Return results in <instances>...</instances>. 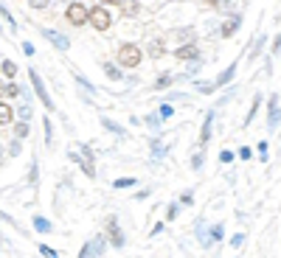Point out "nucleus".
<instances>
[{
    "label": "nucleus",
    "instance_id": "nucleus-13",
    "mask_svg": "<svg viewBox=\"0 0 281 258\" xmlns=\"http://www.w3.org/2000/svg\"><path fill=\"white\" fill-rule=\"evenodd\" d=\"M146 54L152 56V59H160V56H166V42H163L160 37H155L152 42L146 45Z\"/></svg>",
    "mask_w": 281,
    "mask_h": 258
},
{
    "label": "nucleus",
    "instance_id": "nucleus-4",
    "mask_svg": "<svg viewBox=\"0 0 281 258\" xmlns=\"http://www.w3.org/2000/svg\"><path fill=\"white\" fill-rule=\"evenodd\" d=\"M267 110H270V115H267V129L270 132H276L279 129V123H281V96H270L267 99Z\"/></svg>",
    "mask_w": 281,
    "mask_h": 258
},
{
    "label": "nucleus",
    "instance_id": "nucleus-7",
    "mask_svg": "<svg viewBox=\"0 0 281 258\" xmlns=\"http://www.w3.org/2000/svg\"><path fill=\"white\" fill-rule=\"evenodd\" d=\"M236 70H239V59H234L231 65L225 67L222 73L216 76V81H214V90H219V87H228L231 81H234V76H236Z\"/></svg>",
    "mask_w": 281,
    "mask_h": 258
},
{
    "label": "nucleus",
    "instance_id": "nucleus-40",
    "mask_svg": "<svg viewBox=\"0 0 281 258\" xmlns=\"http://www.w3.org/2000/svg\"><path fill=\"white\" fill-rule=\"evenodd\" d=\"M79 166H82V171H85V174H87L90 179L96 177V166H90V163H85V160H82V163H79Z\"/></svg>",
    "mask_w": 281,
    "mask_h": 258
},
{
    "label": "nucleus",
    "instance_id": "nucleus-27",
    "mask_svg": "<svg viewBox=\"0 0 281 258\" xmlns=\"http://www.w3.org/2000/svg\"><path fill=\"white\" fill-rule=\"evenodd\" d=\"M0 67H3V73H6V76H9V79H14V76H17V65H14L11 59H6V62H3V65H0Z\"/></svg>",
    "mask_w": 281,
    "mask_h": 258
},
{
    "label": "nucleus",
    "instance_id": "nucleus-1",
    "mask_svg": "<svg viewBox=\"0 0 281 258\" xmlns=\"http://www.w3.org/2000/svg\"><path fill=\"white\" fill-rule=\"evenodd\" d=\"M87 20H90V25L96 28V31H107L112 25V14H110V9L107 6H93V9H87Z\"/></svg>",
    "mask_w": 281,
    "mask_h": 258
},
{
    "label": "nucleus",
    "instance_id": "nucleus-51",
    "mask_svg": "<svg viewBox=\"0 0 281 258\" xmlns=\"http://www.w3.org/2000/svg\"><path fill=\"white\" fill-rule=\"evenodd\" d=\"M6 99V84H3V81H0V101Z\"/></svg>",
    "mask_w": 281,
    "mask_h": 258
},
{
    "label": "nucleus",
    "instance_id": "nucleus-30",
    "mask_svg": "<svg viewBox=\"0 0 281 258\" xmlns=\"http://www.w3.org/2000/svg\"><path fill=\"white\" fill-rule=\"evenodd\" d=\"M202 163H205V152H202V149H200L197 155L191 157V168H202Z\"/></svg>",
    "mask_w": 281,
    "mask_h": 258
},
{
    "label": "nucleus",
    "instance_id": "nucleus-52",
    "mask_svg": "<svg viewBox=\"0 0 281 258\" xmlns=\"http://www.w3.org/2000/svg\"><path fill=\"white\" fill-rule=\"evenodd\" d=\"M0 155H3V149H0Z\"/></svg>",
    "mask_w": 281,
    "mask_h": 258
},
{
    "label": "nucleus",
    "instance_id": "nucleus-3",
    "mask_svg": "<svg viewBox=\"0 0 281 258\" xmlns=\"http://www.w3.org/2000/svg\"><path fill=\"white\" fill-rule=\"evenodd\" d=\"M28 79H31V84H34V93H37V99L45 104V110L48 112H54L56 110V104L51 101V96H48V90H45V84H43V76L34 70V67H28Z\"/></svg>",
    "mask_w": 281,
    "mask_h": 258
},
{
    "label": "nucleus",
    "instance_id": "nucleus-25",
    "mask_svg": "<svg viewBox=\"0 0 281 258\" xmlns=\"http://www.w3.org/2000/svg\"><path fill=\"white\" fill-rule=\"evenodd\" d=\"M222 233H225V227H222V224H214V227H211V233H208V238H211L214 244H216V241H222Z\"/></svg>",
    "mask_w": 281,
    "mask_h": 258
},
{
    "label": "nucleus",
    "instance_id": "nucleus-20",
    "mask_svg": "<svg viewBox=\"0 0 281 258\" xmlns=\"http://www.w3.org/2000/svg\"><path fill=\"white\" fill-rule=\"evenodd\" d=\"M101 70H104L110 79H115V81H118V79H124V73H121L115 65H112V62H104V65H101Z\"/></svg>",
    "mask_w": 281,
    "mask_h": 258
},
{
    "label": "nucleus",
    "instance_id": "nucleus-36",
    "mask_svg": "<svg viewBox=\"0 0 281 258\" xmlns=\"http://www.w3.org/2000/svg\"><path fill=\"white\" fill-rule=\"evenodd\" d=\"M48 6H51V3H48V0H31V3H28V9H37V11H43V9H48Z\"/></svg>",
    "mask_w": 281,
    "mask_h": 258
},
{
    "label": "nucleus",
    "instance_id": "nucleus-41",
    "mask_svg": "<svg viewBox=\"0 0 281 258\" xmlns=\"http://www.w3.org/2000/svg\"><path fill=\"white\" fill-rule=\"evenodd\" d=\"M76 81H79V84H82V87H85V90H87V93H96V87H93V84H90L87 79L82 76V73H79V76H76Z\"/></svg>",
    "mask_w": 281,
    "mask_h": 258
},
{
    "label": "nucleus",
    "instance_id": "nucleus-43",
    "mask_svg": "<svg viewBox=\"0 0 281 258\" xmlns=\"http://www.w3.org/2000/svg\"><path fill=\"white\" fill-rule=\"evenodd\" d=\"M259 157H261V163H267V140L259 143Z\"/></svg>",
    "mask_w": 281,
    "mask_h": 258
},
{
    "label": "nucleus",
    "instance_id": "nucleus-48",
    "mask_svg": "<svg viewBox=\"0 0 281 258\" xmlns=\"http://www.w3.org/2000/svg\"><path fill=\"white\" fill-rule=\"evenodd\" d=\"M22 54H25V56H34V45H31V42H22Z\"/></svg>",
    "mask_w": 281,
    "mask_h": 258
},
{
    "label": "nucleus",
    "instance_id": "nucleus-31",
    "mask_svg": "<svg viewBox=\"0 0 281 258\" xmlns=\"http://www.w3.org/2000/svg\"><path fill=\"white\" fill-rule=\"evenodd\" d=\"M177 211H180L177 202H172V205L166 208V219H169V222H174V219H177Z\"/></svg>",
    "mask_w": 281,
    "mask_h": 258
},
{
    "label": "nucleus",
    "instance_id": "nucleus-17",
    "mask_svg": "<svg viewBox=\"0 0 281 258\" xmlns=\"http://www.w3.org/2000/svg\"><path fill=\"white\" fill-rule=\"evenodd\" d=\"M101 126H104V129H110L112 135H118V138H124V135H127V132H124V126H118V123L110 121V118H101Z\"/></svg>",
    "mask_w": 281,
    "mask_h": 258
},
{
    "label": "nucleus",
    "instance_id": "nucleus-42",
    "mask_svg": "<svg viewBox=\"0 0 281 258\" xmlns=\"http://www.w3.org/2000/svg\"><path fill=\"white\" fill-rule=\"evenodd\" d=\"M242 244H245V236H242V233H236L234 238H231V247H234V250H239Z\"/></svg>",
    "mask_w": 281,
    "mask_h": 258
},
{
    "label": "nucleus",
    "instance_id": "nucleus-2",
    "mask_svg": "<svg viewBox=\"0 0 281 258\" xmlns=\"http://www.w3.org/2000/svg\"><path fill=\"white\" fill-rule=\"evenodd\" d=\"M141 59H144V51H141L138 45L124 42L121 48H118V62H121L124 67H138L141 65Z\"/></svg>",
    "mask_w": 281,
    "mask_h": 258
},
{
    "label": "nucleus",
    "instance_id": "nucleus-6",
    "mask_svg": "<svg viewBox=\"0 0 281 258\" xmlns=\"http://www.w3.org/2000/svg\"><path fill=\"white\" fill-rule=\"evenodd\" d=\"M40 34H43V37H45V40H48L51 45H56L59 51H67V48H70V40H67L65 34L54 31V28H40Z\"/></svg>",
    "mask_w": 281,
    "mask_h": 258
},
{
    "label": "nucleus",
    "instance_id": "nucleus-24",
    "mask_svg": "<svg viewBox=\"0 0 281 258\" xmlns=\"http://www.w3.org/2000/svg\"><path fill=\"white\" fill-rule=\"evenodd\" d=\"M121 11L132 17V14H138V11H141V3H135V0H127V3H121Z\"/></svg>",
    "mask_w": 281,
    "mask_h": 258
},
{
    "label": "nucleus",
    "instance_id": "nucleus-23",
    "mask_svg": "<svg viewBox=\"0 0 281 258\" xmlns=\"http://www.w3.org/2000/svg\"><path fill=\"white\" fill-rule=\"evenodd\" d=\"M0 17H3V20H6V22H9V25H11V34L17 31V20H14V17H11V11L6 9V6H3V3H0Z\"/></svg>",
    "mask_w": 281,
    "mask_h": 258
},
{
    "label": "nucleus",
    "instance_id": "nucleus-35",
    "mask_svg": "<svg viewBox=\"0 0 281 258\" xmlns=\"http://www.w3.org/2000/svg\"><path fill=\"white\" fill-rule=\"evenodd\" d=\"M40 253H43L45 258H59V253H56L54 247H48V244H40Z\"/></svg>",
    "mask_w": 281,
    "mask_h": 258
},
{
    "label": "nucleus",
    "instance_id": "nucleus-38",
    "mask_svg": "<svg viewBox=\"0 0 281 258\" xmlns=\"http://www.w3.org/2000/svg\"><path fill=\"white\" fill-rule=\"evenodd\" d=\"M219 163H225V166H228V163H234V152H231V149L219 152Z\"/></svg>",
    "mask_w": 281,
    "mask_h": 258
},
{
    "label": "nucleus",
    "instance_id": "nucleus-39",
    "mask_svg": "<svg viewBox=\"0 0 281 258\" xmlns=\"http://www.w3.org/2000/svg\"><path fill=\"white\" fill-rule=\"evenodd\" d=\"M157 115H160V118H172V115H174V110H172L169 104H160V110H157Z\"/></svg>",
    "mask_w": 281,
    "mask_h": 258
},
{
    "label": "nucleus",
    "instance_id": "nucleus-29",
    "mask_svg": "<svg viewBox=\"0 0 281 258\" xmlns=\"http://www.w3.org/2000/svg\"><path fill=\"white\" fill-rule=\"evenodd\" d=\"M149 146H152V155H155V157H163V155H166V146L160 143V140H152Z\"/></svg>",
    "mask_w": 281,
    "mask_h": 258
},
{
    "label": "nucleus",
    "instance_id": "nucleus-32",
    "mask_svg": "<svg viewBox=\"0 0 281 258\" xmlns=\"http://www.w3.org/2000/svg\"><path fill=\"white\" fill-rule=\"evenodd\" d=\"M146 126H149V129H157V126H160V115H157V112L146 115Z\"/></svg>",
    "mask_w": 281,
    "mask_h": 258
},
{
    "label": "nucleus",
    "instance_id": "nucleus-16",
    "mask_svg": "<svg viewBox=\"0 0 281 258\" xmlns=\"http://www.w3.org/2000/svg\"><path fill=\"white\" fill-rule=\"evenodd\" d=\"M174 81H177V79L172 76V73H160V76L155 79V87H157V90H166V87H172Z\"/></svg>",
    "mask_w": 281,
    "mask_h": 258
},
{
    "label": "nucleus",
    "instance_id": "nucleus-50",
    "mask_svg": "<svg viewBox=\"0 0 281 258\" xmlns=\"http://www.w3.org/2000/svg\"><path fill=\"white\" fill-rule=\"evenodd\" d=\"M20 155V140H11V157Z\"/></svg>",
    "mask_w": 281,
    "mask_h": 258
},
{
    "label": "nucleus",
    "instance_id": "nucleus-37",
    "mask_svg": "<svg viewBox=\"0 0 281 258\" xmlns=\"http://www.w3.org/2000/svg\"><path fill=\"white\" fill-rule=\"evenodd\" d=\"M17 115H20V118H22V121H25V123H28V118H31V104H22V107H20V110H17Z\"/></svg>",
    "mask_w": 281,
    "mask_h": 258
},
{
    "label": "nucleus",
    "instance_id": "nucleus-45",
    "mask_svg": "<svg viewBox=\"0 0 281 258\" xmlns=\"http://www.w3.org/2000/svg\"><path fill=\"white\" fill-rule=\"evenodd\" d=\"M6 96H9V99L20 96V87H17V84H6Z\"/></svg>",
    "mask_w": 281,
    "mask_h": 258
},
{
    "label": "nucleus",
    "instance_id": "nucleus-5",
    "mask_svg": "<svg viewBox=\"0 0 281 258\" xmlns=\"http://www.w3.org/2000/svg\"><path fill=\"white\" fill-rule=\"evenodd\" d=\"M65 17L70 25H85V22H87V6H85V3H70L65 11Z\"/></svg>",
    "mask_w": 281,
    "mask_h": 258
},
{
    "label": "nucleus",
    "instance_id": "nucleus-12",
    "mask_svg": "<svg viewBox=\"0 0 281 258\" xmlns=\"http://www.w3.org/2000/svg\"><path fill=\"white\" fill-rule=\"evenodd\" d=\"M174 56H177V59H183V62H197L200 51H197V45H180L177 51H174Z\"/></svg>",
    "mask_w": 281,
    "mask_h": 258
},
{
    "label": "nucleus",
    "instance_id": "nucleus-8",
    "mask_svg": "<svg viewBox=\"0 0 281 258\" xmlns=\"http://www.w3.org/2000/svg\"><path fill=\"white\" fill-rule=\"evenodd\" d=\"M107 233H110L112 247H115V250H124V233H121V227H118V219H115V216L107 219Z\"/></svg>",
    "mask_w": 281,
    "mask_h": 258
},
{
    "label": "nucleus",
    "instance_id": "nucleus-26",
    "mask_svg": "<svg viewBox=\"0 0 281 258\" xmlns=\"http://www.w3.org/2000/svg\"><path fill=\"white\" fill-rule=\"evenodd\" d=\"M31 132V126H28V123L25 121H20V123H14V135H17V140H20V138H25V135Z\"/></svg>",
    "mask_w": 281,
    "mask_h": 258
},
{
    "label": "nucleus",
    "instance_id": "nucleus-19",
    "mask_svg": "<svg viewBox=\"0 0 281 258\" xmlns=\"http://www.w3.org/2000/svg\"><path fill=\"white\" fill-rule=\"evenodd\" d=\"M11 118H14V110L6 101H0V123H11Z\"/></svg>",
    "mask_w": 281,
    "mask_h": 258
},
{
    "label": "nucleus",
    "instance_id": "nucleus-21",
    "mask_svg": "<svg viewBox=\"0 0 281 258\" xmlns=\"http://www.w3.org/2000/svg\"><path fill=\"white\" fill-rule=\"evenodd\" d=\"M43 129H45V143L51 146L54 143V123H51V118H43Z\"/></svg>",
    "mask_w": 281,
    "mask_h": 258
},
{
    "label": "nucleus",
    "instance_id": "nucleus-44",
    "mask_svg": "<svg viewBox=\"0 0 281 258\" xmlns=\"http://www.w3.org/2000/svg\"><path fill=\"white\" fill-rule=\"evenodd\" d=\"M194 87L200 93H214V84H205V81H194Z\"/></svg>",
    "mask_w": 281,
    "mask_h": 258
},
{
    "label": "nucleus",
    "instance_id": "nucleus-22",
    "mask_svg": "<svg viewBox=\"0 0 281 258\" xmlns=\"http://www.w3.org/2000/svg\"><path fill=\"white\" fill-rule=\"evenodd\" d=\"M132 185H138V179L135 177H118L115 182H112V188H132Z\"/></svg>",
    "mask_w": 281,
    "mask_h": 258
},
{
    "label": "nucleus",
    "instance_id": "nucleus-9",
    "mask_svg": "<svg viewBox=\"0 0 281 258\" xmlns=\"http://www.w3.org/2000/svg\"><path fill=\"white\" fill-rule=\"evenodd\" d=\"M239 25H242V17H239V14L228 17V20L219 25V37H234V34L239 31Z\"/></svg>",
    "mask_w": 281,
    "mask_h": 258
},
{
    "label": "nucleus",
    "instance_id": "nucleus-47",
    "mask_svg": "<svg viewBox=\"0 0 281 258\" xmlns=\"http://www.w3.org/2000/svg\"><path fill=\"white\" fill-rule=\"evenodd\" d=\"M239 157H242V160H250V157H253V152H250L247 146H242V149H239Z\"/></svg>",
    "mask_w": 281,
    "mask_h": 258
},
{
    "label": "nucleus",
    "instance_id": "nucleus-14",
    "mask_svg": "<svg viewBox=\"0 0 281 258\" xmlns=\"http://www.w3.org/2000/svg\"><path fill=\"white\" fill-rule=\"evenodd\" d=\"M31 222H34V230H37V233H43V236L54 230V224L48 222L45 216H37V213H34V219H31Z\"/></svg>",
    "mask_w": 281,
    "mask_h": 258
},
{
    "label": "nucleus",
    "instance_id": "nucleus-15",
    "mask_svg": "<svg viewBox=\"0 0 281 258\" xmlns=\"http://www.w3.org/2000/svg\"><path fill=\"white\" fill-rule=\"evenodd\" d=\"M197 241H200L202 247H211V238H208V230H205V222H202V219H197Z\"/></svg>",
    "mask_w": 281,
    "mask_h": 258
},
{
    "label": "nucleus",
    "instance_id": "nucleus-18",
    "mask_svg": "<svg viewBox=\"0 0 281 258\" xmlns=\"http://www.w3.org/2000/svg\"><path fill=\"white\" fill-rule=\"evenodd\" d=\"M259 104H261V96H256V99H253V104H250V110H247V115H245V123H242V126H247V123H253V118H256V112H259Z\"/></svg>",
    "mask_w": 281,
    "mask_h": 258
},
{
    "label": "nucleus",
    "instance_id": "nucleus-11",
    "mask_svg": "<svg viewBox=\"0 0 281 258\" xmlns=\"http://www.w3.org/2000/svg\"><path fill=\"white\" fill-rule=\"evenodd\" d=\"M211 132H214V110L205 112V121H202V129H200V143L205 146L211 140Z\"/></svg>",
    "mask_w": 281,
    "mask_h": 258
},
{
    "label": "nucleus",
    "instance_id": "nucleus-34",
    "mask_svg": "<svg viewBox=\"0 0 281 258\" xmlns=\"http://www.w3.org/2000/svg\"><path fill=\"white\" fill-rule=\"evenodd\" d=\"M37 179H40V171H37V160H31V171H28V182L37 185Z\"/></svg>",
    "mask_w": 281,
    "mask_h": 258
},
{
    "label": "nucleus",
    "instance_id": "nucleus-33",
    "mask_svg": "<svg viewBox=\"0 0 281 258\" xmlns=\"http://www.w3.org/2000/svg\"><path fill=\"white\" fill-rule=\"evenodd\" d=\"M79 152H82V157H85V163H90V166H93V152H90V146L82 143V146H79Z\"/></svg>",
    "mask_w": 281,
    "mask_h": 258
},
{
    "label": "nucleus",
    "instance_id": "nucleus-46",
    "mask_svg": "<svg viewBox=\"0 0 281 258\" xmlns=\"http://www.w3.org/2000/svg\"><path fill=\"white\" fill-rule=\"evenodd\" d=\"M180 202H183V205H194V194H191V191H186V194L180 197Z\"/></svg>",
    "mask_w": 281,
    "mask_h": 258
},
{
    "label": "nucleus",
    "instance_id": "nucleus-49",
    "mask_svg": "<svg viewBox=\"0 0 281 258\" xmlns=\"http://www.w3.org/2000/svg\"><path fill=\"white\" fill-rule=\"evenodd\" d=\"M279 51H281V34L276 37V40H273V56L279 54Z\"/></svg>",
    "mask_w": 281,
    "mask_h": 258
},
{
    "label": "nucleus",
    "instance_id": "nucleus-10",
    "mask_svg": "<svg viewBox=\"0 0 281 258\" xmlns=\"http://www.w3.org/2000/svg\"><path fill=\"white\" fill-rule=\"evenodd\" d=\"M104 250H107V238H104V236H96L93 241H87L90 258H101V256H104Z\"/></svg>",
    "mask_w": 281,
    "mask_h": 258
},
{
    "label": "nucleus",
    "instance_id": "nucleus-28",
    "mask_svg": "<svg viewBox=\"0 0 281 258\" xmlns=\"http://www.w3.org/2000/svg\"><path fill=\"white\" fill-rule=\"evenodd\" d=\"M264 42H267V34H259V40L253 42V56H250V62L259 56V51H261V45H264Z\"/></svg>",
    "mask_w": 281,
    "mask_h": 258
}]
</instances>
